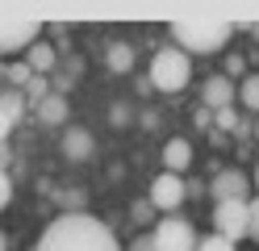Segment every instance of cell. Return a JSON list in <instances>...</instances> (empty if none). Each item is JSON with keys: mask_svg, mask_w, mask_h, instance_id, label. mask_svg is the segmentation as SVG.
Listing matches in <instances>:
<instances>
[{"mask_svg": "<svg viewBox=\"0 0 259 251\" xmlns=\"http://www.w3.org/2000/svg\"><path fill=\"white\" fill-rule=\"evenodd\" d=\"M42 42V25L38 21H0V55H17Z\"/></svg>", "mask_w": 259, "mask_h": 251, "instance_id": "obj_8", "label": "cell"}, {"mask_svg": "<svg viewBox=\"0 0 259 251\" xmlns=\"http://www.w3.org/2000/svg\"><path fill=\"white\" fill-rule=\"evenodd\" d=\"M251 184H255V193H259V163H255V176H251Z\"/></svg>", "mask_w": 259, "mask_h": 251, "instance_id": "obj_27", "label": "cell"}, {"mask_svg": "<svg viewBox=\"0 0 259 251\" xmlns=\"http://www.w3.org/2000/svg\"><path fill=\"white\" fill-rule=\"evenodd\" d=\"M130 67H134V46L130 42H113L109 46V71H130Z\"/></svg>", "mask_w": 259, "mask_h": 251, "instance_id": "obj_15", "label": "cell"}, {"mask_svg": "<svg viewBox=\"0 0 259 251\" xmlns=\"http://www.w3.org/2000/svg\"><path fill=\"white\" fill-rule=\"evenodd\" d=\"M9 134H13V122H9L5 113H0V142H9Z\"/></svg>", "mask_w": 259, "mask_h": 251, "instance_id": "obj_25", "label": "cell"}, {"mask_svg": "<svg viewBox=\"0 0 259 251\" xmlns=\"http://www.w3.org/2000/svg\"><path fill=\"white\" fill-rule=\"evenodd\" d=\"M251 38H255V42H259V25H251Z\"/></svg>", "mask_w": 259, "mask_h": 251, "instance_id": "obj_29", "label": "cell"}, {"mask_svg": "<svg viewBox=\"0 0 259 251\" xmlns=\"http://www.w3.org/2000/svg\"><path fill=\"white\" fill-rule=\"evenodd\" d=\"M234 96H238V84H234V80H226L222 71H218V76H209V80L201 84V105H205L209 113L230 109V105H234Z\"/></svg>", "mask_w": 259, "mask_h": 251, "instance_id": "obj_9", "label": "cell"}, {"mask_svg": "<svg viewBox=\"0 0 259 251\" xmlns=\"http://www.w3.org/2000/svg\"><path fill=\"white\" fill-rule=\"evenodd\" d=\"M255 142H259V122H255Z\"/></svg>", "mask_w": 259, "mask_h": 251, "instance_id": "obj_30", "label": "cell"}, {"mask_svg": "<svg viewBox=\"0 0 259 251\" xmlns=\"http://www.w3.org/2000/svg\"><path fill=\"white\" fill-rule=\"evenodd\" d=\"M38 117H42L46 126H63V122H67V96H63V92H51V96L38 105Z\"/></svg>", "mask_w": 259, "mask_h": 251, "instance_id": "obj_13", "label": "cell"}, {"mask_svg": "<svg viewBox=\"0 0 259 251\" xmlns=\"http://www.w3.org/2000/svg\"><path fill=\"white\" fill-rule=\"evenodd\" d=\"M9 159H13V151H9V142H0V172L9 167Z\"/></svg>", "mask_w": 259, "mask_h": 251, "instance_id": "obj_26", "label": "cell"}, {"mask_svg": "<svg viewBox=\"0 0 259 251\" xmlns=\"http://www.w3.org/2000/svg\"><path fill=\"white\" fill-rule=\"evenodd\" d=\"M5 80L13 84V88H25V84L34 80V71H29V63H25V59H17V63H9V67H5Z\"/></svg>", "mask_w": 259, "mask_h": 251, "instance_id": "obj_18", "label": "cell"}, {"mask_svg": "<svg viewBox=\"0 0 259 251\" xmlns=\"http://www.w3.org/2000/svg\"><path fill=\"white\" fill-rule=\"evenodd\" d=\"M0 251H9V239H5V230H0Z\"/></svg>", "mask_w": 259, "mask_h": 251, "instance_id": "obj_28", "label": "cell"}, {"mask_svg": "<svg viewBox=\"0 0 259 251\" xmlns=\"http://www.w3.org/2000/svg\"><path fill=\"white\" fill-rule=\"evenodd\" d=\"M209 193H213V205H222V201H251L255 184L247 172H238V167H222V172L209 180Z\"/></svg>", "mask_w": 259, "mask_h": 251, "instance_id": "obj_6", "label": "cell"}, {"mask_svg": "<svg viewBox=\"0 0 259 251\" xmlns=\"http://www.w3.org/2000/svg\"><path fill=\"white\" fill-rule=\"evenodd\" d=\"M226 80H234V76H242V80H247V59H242V55H226V71H222Z\"/></svg>", "mask_w": 259, "mask_h": 251, "instance_id": "obj_20", "label": "cell"}, {"mask_svg": "<svg viewBox=\"0 0 259 251\" xmlns=\"http://www.w3.org/2000/svg\"><path fill=\"white\" fill-rule=\"evenodd\" d=\"M213 234H222V239H247L251 234V201H222V205H213Z\"/></svg>", "mask_w": 259, "mask_h": 251, "instance_id": "obj_4", "label": "cell"}, {"mask_svg": "<svg viewBox=\"0 0 259 251\" xmlns=\"http://www.w3.org/2000/svg\"><path fill=\"white\" fill-rule=\"evenodd\" d=\"M197 251H238V247L222 234H209V239H197Z\"/></svg>", "mask_w": 259, "mask_h": 251, "instance_id": "obj_19", "label": "cell"}, {"mask_svg": "<svg viewBox=\"0 0 259 251\" xmlns=\"http://www.w3.org/2000/svg\"><path fill=\"white\" fill-rule=\"evenodd\" d=\"M25 63H29V71H34V76H46V71H55L59 55H55V46H46V42H34V46L25 50Z\"/></svg>", "mask_w": 259, "mask_h": 251, "instance_id": "obj_12", "label": "cell"}, {"mask_svg": "<svg viewBox=\"0 0 259 251\" xmlns=\"http://www.w3.org/2000/svg\"><path fill=\"white\" fill-rule=\"evenodd\" d=\"M151 243H155V251H197V230H192V222L167 213L151 230Z\"/></svg>", "mask_w": 259, "mask_h": 251, "instance_id": "obj_5", "label": "cell"}, {"mask_svg": "<svg viewBox=\"0 0 259 251\" xmlns=\"http://www.w3.org/2000/svg\"><path fill=\"white\" fill-rule=\"evenodd\" d=\"M163 167H167L171 176L188 172V167H192V142H188V138H171V142L163 147Z\"/></svg>", "mask_w": 259, "mask_h": 251, "instance_id": "obj_10", "label": "cell"}, {"mask_svg": "<svg viewBox=\"0 0 259 251\" xmlns=\"http://www.w3.org/2000/svg\"><path fill=\"white\" fill-rule=\"evenodd\" d=\"M34 251H121V243L101 218H92L84 209H67L42 230Z\"/></svg>", "mask_w": 259, "mask_h": 251, "instance_id": "obj_1", "label": "cell"}, {"mask_svg": "<svg viewBox=\"0 0 259 251\" xmlns=\"http://www.w3.org/2000/svg\"><path fill=\"white\" fill-rule=\"evenodd\" d=\"M188 80H192V59L180 46H159L151 55V84L159 92H184Z\"/></svg>", "mask_w": 259, "mask_h": 251, "instance_id": "obj_3", "label": "cell"}, {"mask_svg": "<svg viewBox=\"0 0 259 251\" xmlns=\"http://www.w3.org/2000/svg\"><path fill=\"white\" fill-rule=\"evenodd\" d=\"M92 134L84 126H71L67 134H63V151H67V159H92Z\"/></svg>", "mask_w": 259, "mask_h": 251, "instance_id": "obj_11", "label": "cell"}, {"mask_svg": "<svg viewBox=\"0 0 259 251\" xmlns=\"http://www.w3.org/2000/svg\"><path fill=\"white\" fill-rule=\"evenodd\" d=\"M247 239L259 243V197H251V234H247Z\"/></svg>", "mask_w": 259, "mask_h": 251, "instance_id": "obj_23", "label": "cell"}, {"mask_svg": "<svg viewBox=\"0 0 259 251\" xmlns=\"http://www.w3.org/2000/svg\"><path fill=\"white\" fill-rule=\"evenodd\" d=\"M234 38V25L226 21H171V46L184 55H213Z\"/></svg>", "mask_w": 259, "mask_h": 251, "instance_id": "obj_2", "label": "cell"}, {"mask_svg": "<svg viewBox=\"0 0 259 251\" xmlns=\"http://www.w3.org/2000/svg\"><path fill=\"white\" fill-rule=\"evenodd\" d=\"M125 251H155V243H151V234H138V239L130 243Z\"/></svg>", "mask_w": 259, "mask_h": 251, "instance_id": "obj_24", "label": "cell"}, {"mask_svg": "<svg viewBox=\"0 0 259 251\" xmlns=\"http://www.w3.org/2000/svg\"><path fill=\"white\" fill-rule=\"evenodd\" d=\"M213 126H218V130H226V134H234V130H238V117H234V109H222V113H213Z\"/></svg>", "mask_w": 259, "mask_h": 251, "instance_id": "obj_21", "label": "cell"}, {"mask_svg": "<svg viewBox=\"0 0 259 251\" xmlns=\"http://www.w3.org/2000/svg\"><path fill=\"white\" fill-rule=\"evenodd\" d=\"M9 201H13V180L9 172H0V209H9Z\"/></svg>", "mask_w": 259, "mask_h": 251, "instance_id": "obj_22", "label": "cell"}, {"mask_svg": "<svg viewBox=\"0 0 259 251\" xmlns=\"http://www.w3.org/2000/svg\"><path fill=\"white\" fill-rule=\"evenodd\" d=\"M0 92H5V84H0Z\"/></svg>", "mask_w": 259, "mask_h": 251, "instance_id": "obj_31", "label": "cell"}, {"mask_svg": "<svg viewBox=\"0 0 259 251\" xmlns=\"http://www.w3.org/2000/svg\"><path fill=\"white\" fill-rule=\"evenodd\" d=\"M21 92H25V105H34V109H38L42 100L51 96V84H46V76H34V80H29V84H25Z\"/></svg>", "mask_w": 259, "mask_h": 251, "instance_id": "obj_17", "label": "cell"}, {"mask_svg": "<svg viewBox=\"0 0 259 251\" xmlns=\"http://www.w3.org/2000/svg\"><path fill=\"white\" fill-rule=\"evenodd\" d=\"M184 197H188V184H184V176L159 172V176L151 180V205H155L159 213H176V209L184 205Z\"/></svg>", "mask_w": 259, "mask_h": 251, "instance_id": "obj_7", "label": "cell"}, {"mask_svg": "<svg viewBox=\"0 0 259 251\" xmlns=\"http://www.w3.org/2000/svg\"><path fill=\"white\" fill-rule=\"evenodd\" d=\"M0 113L17 126L21 117H25V92H21V88H5V92H0Z\"/></svg>", "mask_w": 259, "mask_h": 251, "instance_id": "obj_14", "label": "cell"}, {"mask_svg": "<svg viewBox=\"0 0 259 251\" xmlns=\"http://www.w3.org/2000/svg\"><path fill=\"white\" fill-rule=\"evenodd\" d=\"M238 100L251 113H259V71H247V80H238Z\"/></svg>", "mask_w": 259, "mask_h": 251, "instance_id": "obj_16", "label": "cell"}]
</instances>
